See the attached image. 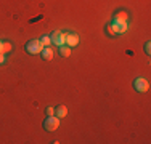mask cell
<instances>
[{
  "label": "cell",
  "instance_id": "6da1fadb",
  "mask_svg": "<svg viewBox=\"0 0 151 144\" xmlns=\"http://www.w3.org/2000/svg\"><path fill=\"white\" fill-rule=\"evenodd\" d=\"M42 50H44V45H42L40 38H34L26 43V51L29 55H39V53H42Z\"/></svg>",
  "mask_w": 151,
  "mask_h": 144
},
{
  "label": "cell",
  "instance_id": "7a4b0ae2",
  "mask_svg": "<svg viewBox=\"0 0 151 144\" xmlns=\"http://www.w3.org/2000/svg\"><path fill=\"white\" fill-rule=\"evenodd\" d=\"M60 127V118L56 115H48V117L44 120V128L47 131H55Z\"/></svg>",
  "mask_w": 151,
  "mask_h": 144
},
{
  "label": "cell",
  "instance_id": "3957f363",
  "mask_svg": "<svg viewBox=\"0 0 151 144\" xmlns=\"http://www.w3.org/2000/svg\"><path fill=\"white\" fill-rule=\"evenodd\" d=\"M134 88L138 93H145V91H148V90H150V83H148L146 78L138 77V78H135V80H134Z\"/></svg>",
  "mask_w": 151,
  "mask_h": 144
},
{
  "label": "cell",
  "instance_id": "277c9868",
  "mask_svg": "<svg viewBox=\"0 0 151 144\" xmlns=\"http://www.w3.org/2000/svg\"><path fill=\"white\" fill-rule=\"evenodd\" d=\"M50 38H52V43L56 46H61L64 45V40H66V34L61 31H53L52 35H50Z\"/></svg>",
  "mask_w": 151,
  "mask_h": 144
},
{
  "label": "cell",
  "instance_id": "5b68a950",
  "mask_svg": "<svg viewBox=\"0 0 151 144\" xmlns=\"http://www.w3.org/2000/svg\"><path fill=\"white\" fill-rule=\"evenodd\" d=\"M111 27L116 34H124L125 31L129 29V23H119V21H113L111 23Z\"/></svg>",
  "mask_w": 151,
  "mask_h": 144
},
{
  "label": "cell",
  "instance_id": "8992f818",
  "mask_svg": "<svg viewBox=\"0 0 151 144\" xmlns=\"http://www.w3.org/2000/svg\"><path fill=\"white\" fill-rule=\"evenodd\" d=\"M64 43H66L69 48H71V46H76L79 43V37L76 34H71V32H69V34H66V40H64Z\"/></svg>",
  "mask_w": 151,
  "mask_h": 144
},
{
  "label": "cell",
  "instance_id": "52a82bcc",
  "mask_svg": "<svg viewBox=\"0 0 151 144\" xmlns=\"http://www.w3.org/2000/svg\"><path fill=\"white\" fill-rule=\"evenodd\" d=\"M42 58H44L45 61H52L53 59V50L50 48V46H44V50H42Z\"/></svg>",
  "mask_w": 151,
  "mask_h": 144
},
{
  "label": "cell",
  "instance_id": "ba28073f",
  "mask_svg": "<svg viewBox=\"0 0 151 144\" xmlns=\"http://www.w3.org/2000/svg\"><path fill=\"white\" fill-rule=\"evenodd\" d=\"M113 21H119V23H127V21H129V14L125 13V11H119V13L114 14V19H113Z\"/></svg>",
  "mask_w": 151,
  "mask_h": 144
},
{
  "label": "cell",
  "instance_id": "9c48e42d",
  "mask_svg": "<svg viewBox=\"0 0 151 144\" xmlns=\"http://www.w3.org/2000/svg\"><path fill=\"white\" fill-rule=\"evenodd\" d=\"M55 115L58 118H64V117H66V115H68L66 106H58V107H56V109H55Z\"/></svg>",
  "mask_w": 151,
  "mask_h": 144
},
{
  "label": "cell",
  "instance_id": "30bf717a",
  "mask_svg": "<svg viewBox=\"0 0 151 144\" xmlns=\"http://www.w3.org/2000/svg\"><path fill=\"white\" fill-rule=\"evenodd\" d=\"M58 48H60V55L63 56V58H68V56L71 55V48H69L68 45H66V46L61 45V46H58Z\"/></svg>",
  "mask_w": 151,
  "mask_h": 144
},
{
  "label": "cell",
  "instance_id": "8fae6325",
  "mask_svg": "<svg viewBox=\"0 0 151 144\" xmlns=\"http://www.w3.org/2000/svg\"><path fill=\"white\" fill-rule=\"evenodd\" d=\"M12 48H13V46H12V43H10V42H3L2 43V55L10 53V51H12Z\"/></svg>",
  "mask_w": 151,
  "mask_h": 144
},
{
  "label": "cell",
  "instance_id": "7c38bea8",
  "mask_svg": "<svg viewBox=\"0 0 151 144\" xmlns=\"http://www.w3.org/2000/svg\"><path fill=\"white\" fill-rule=\"evenodd\" d=\"M40 42H42V45H44V46H50V45H52V38H50V35H42Z\"/></svg>",
  "mask_w": 151,
  "mask_h": 144
},
{
  "label": "cell",
  "instance_id": "4fadbf2b",
  "mask_svg": "<svg viewBox=\"0 0 151 144\" xmlns=\"http://www.w3.org/2000/svg\"><path fill=\"white\" fill-rule=\"evenodd\" d=\"M106 34L109 35V37H113V35H116V32L113 31V27H111V24H108V26H106Z\"/></svg>",
  "mask_w": 151,
  "mask_h": 144
},
{
  "label": "cell",
  "instance_id": "5bb4252c",
  "mask_svg": "<svg viewBox=\"0 0 151 144\" xmlns=\"http://www.w3.org/2000/svg\"><path fill=\"white\" fill-rule=\"evenodd\" d=\"M145 53H146V55H151V43L150 42L145 43Z\"/></svg>",
  "mask_w": 151,
  "mask_h": 144
},
{
  "label": "cell",
  "instance_id": "9a60e30c",
  "mask_svg": "<svg viewBox=\"0 0 151 144\" xmlns=\"http://www.w3.org/2000/svg\"><path fill=\"white\" fill-rule=\"evenodd\" d=\"M45 112H47V115H55V109L53 107H47Z\"/></svg>",
  "mask_w": 151,
  "mask_h": 144
},
{
  "label": "cell",
  "instance_id": "2e32d148",
  "mask_svg": "<svg viewBox=\"0 0 151 144\" xmlns=\"http://www.w3.org/2000/svg\"><path fill=\"white\" fill-rule=\"evenodd\" d=\"M5 63V55H2V53H0V64H3Z\"/></svg>",
  "mask_w": 151,
  "mask_h": 144
},
{
  "label": "cell",
  "instance_id": "e0dca14e",
  "mask_svg": "<svg viewBox=\"0 0 151 144\" xmlns=\"http://www.w3.org/2000/svg\"><path fill=\"white\" fill-rule=\"evenodd\" d=\"M2 43H3V42H2V40H0V53H2Z\"/></svg>",
  "mask_w": 151,
  "mask_h": 144
}]
</instances>
